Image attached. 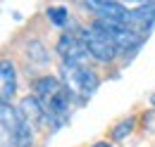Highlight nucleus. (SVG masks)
Masks as SVG:
<instances>
[{"label":"nucleus","instance_id":"3","mask_svg":"<svg viewBox=\"0 0 155 147\" xmlns=\"http://www.w3.org/2000/svg\"><path fill=\"white\" fill-rule=\"evenodd\" d=\"M81 36H84L88 55L93 57L96 62H100V64H110L117 57V52H119V45L115 43V38L110 36L98 21H93L88 29H84Z\"/></svg>","mask_w":155,"mask_h":147},{"label":"nucleus","instance_id":"8","mask_svg":"<svg viewBox=\"0 0 155 147\" xmlns=\"http://www.w3.org/2000/svg\"><path fill=\"white\" fill-rule=\"evenodd\" d=\"M19 109H21V114H24L31 124H48V111H45L43 102H41L36 95L24 97V100L19 102Z\"/></svg>","mask_w":155,"mask_h":147},{"label":"nucleus","instance_id":"13","mask_svg":"<svg viewBox=\"0 0 155 147\" xmlns=\"http://www.w3.org/2000/svg\"><path fill=\"white\" fill-rule=\"evenodd\" d=\"M153 105H155V95H153Z\"/></svg>","mask_w":155,"mask_h":147},{"label":"nucleus","instance_id":"6","mask_svg":"<svg viewBox=\"0 0 155 147\" xmlns=\"http://www.w3.org/2000/svg\"><path fill=\"white\" fill-rule=\"evenodd\" d=\"M84 7L88 12H96L105 21H127L129 17V10L122 2H112V0H86Z\"/></svg>","mask_w":155,"mask_h":147},{"label":"nucleus","instance_id":"10","mask_svg":"<svg viewBox=\"0 0 155 147\" xmlns=\"http://www.w3.org/2000/svg\"><path fill=\"white\" fill-rule=\"evenodd\" d=\"M45 17L50 19L53 26H67L69 24V10L64 5H53L45 10Z\"/></svg>","mask_w":155,"mask_h":147},{"label":"nucleus","instance_id":"11","mask_svg":"<svg viewBox=\"0 0 155 147\" xmlns=\"http://www.w3.org/2000/svg\"><path fill=\"white\" fill-rule=\"evenodd\" d=\"M134 128H136V119H134V116H127V119H122L115 128H112L110 135H112V140H115V142H119V140L129 138V135L134 133Z\"/></svg>","mask_w":155,"mask_h":147},{"label":"nucleus","instance_id":"4","mask_svg":"<svg viewBox=\"0 0 155 147\" xmlns=\"http://www.w3.org/2000/svg\"><path fill=\"white\" fill-rule=\"evenodd\" d=\"M138 38H143L155 29V2H141L138 7L129 10V17L124 21Z\"/></svg>","mask_w":155,"mask_h":147},{"label":"nucleus","instance_id":"2","mask_svg":"<svg viewBox=\"0 0 155 147\" xmlns=\"http://www.w3.org/2000/svg\"><path fill=\"white\" fill-rule=\"evenodd\" d=\"M62 83L79 97V102H86L98 90V76L93 69H88L84 62L67 64L62 62Z\"/></svg>","mask_w":155,"mask_h":147},{"label":"nucleus","instance_id":"9","mask_svg":"<svg viewBox=\"0 0 155 147\" xmlns=\"http://www.w3.org/2000/svg\"><path fill=\"white\" fill-rule=\"evenodd\" d=\"M26 55H29V62L34 59V67H45L48 64V52L41 45V40H36V38H31L26 43Z\"/></svg>","mask_w":155,"mask_h":147},{"label":"nucleus","instance_id":"5","mask_svg":"<svg viewBox=\"0 0 155 147\" xmlns=\"http://www.w3.org/2000/svg\"><path fill=\"white\" fill-rule=\"evenodd\" d=\"M55 50H58V55L62 57L67 64L84 62V57L88 55L86 43H84V36H81V33H62Z\"/></svg>","mask_w":155,"mask_h":147},{"label":"nucleus","instance_id":"1","mask_svg":"<svg viewBox=\"0 0 155 147\" xmlns=\"http://www.w3.org/2000/svg\"><path fill=\"white\" fill-rule=\"evenodd\" d=\"M0 121H2V130L7 135V140L12 147H31L34 145V124L21 114L19 107H12L10 102L0 105Z\"/></svg>","mask_w":155,"mask_h":147},{"label":"nucleus","instance_id":"12","mask_svg":"<svg viewBox=\"0 0 155 147\" xmlns=\"http://www.w3.org/2000/svg\"><path fill=\"white\" fill-rule=\"evenodd\" d=\"M93 147H112V142H105V140H103V142H96Z\"/></svg>","mask_w":155,"mask_h":147},{"label":"nucleus","instance_id":"7","mask_svg":"<svg viewBox=\"0 0 155 147\" xmlns=\"http://www.w3.org/2000/svg\"><path fill=\"white\" fill-rule=\"evenodd\" d=\"M0 78H2V102H10L17 92V69L10 59L0 62Z\"/></svg>","mask_w":155,"mask_h":147}]
</instances>
